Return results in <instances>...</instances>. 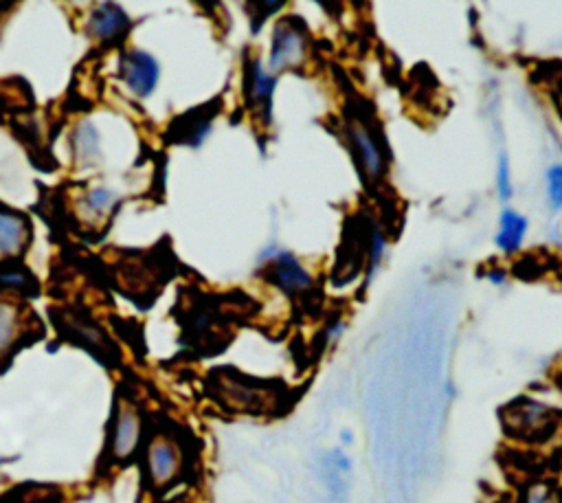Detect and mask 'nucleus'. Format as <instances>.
Masks as SVG:
<instances>
[{
	"instance_id": "1",
	"label": "nucleus",
	"mask_w": 562,
	"mask_h": 503,
	"mask_svg": "<svg viewBox=\"0 0 562 503\" xmlns=\"http://www.w3.org/2000/svg\"><path fill=\"white\" fill-rule=\"evenodd\" d=\"M206 393L215 404L237 415H281L288 406V391L281 382L252 378L233 367H217L206 373Z\"/></svg>"
},
{
	"instance_id": "2",
	"label": "nucleus",
	"mask_w": 562,
	"mask_h": 503,
	"mask_svg": "<svg viewBox=\"0 0 562 503\" xmlns=\"http://www.w3.org/2000/svg\"><path fill=\"white\" fill-rule=\"evenodd\" d=\"M173 275V259L169 246L154 250H134L112 264V281L116 288L138 305H151L162 286Z\"/></svg>"
},
{
	"instance_id": "3",
	"label": "nucleus",
	"mask_w": 562,
	"mask_h": 503,
	"mask_svg": "<svg viewBox=\"0 0 562 503\" xmlns=\"http://www.w3.org/2000/svg\"><path fill=\"white\" fill-rule=\"evenodd\" d=\"M50 321L59 336L86 351H90L105 367H114L121 358L110 334L94 321L90 312L77 305H50Z\"/></svg>"
},
{
	"instance_id": "4",
	"label": "nucleus",
	"mask_w": 562,
	"mask_h": 503,
	"mask_svg": "<svg viewBox=\"0 0 562 503\" xmlns=\"http://www.w3.org/2000/svg\"><path fill=\"white\" fill-rule=\"evenodd\" d=\"M501 420L505 433L522 444H547L562 431V411L533 398H516Z\"/></svg>"
},
{
	"instance_id": "5",
	"label": "nucleus",
	"mask_w": 562,
	"mask_h": 503,
	"mask_svg": "<svg viewBox=\"0 0 562 503\" xmlns=\"http://www.w3.org/2000/svg\"><path fill=\"white\" fill-rule=\"evenodd\" d=\"M345 138L349 145V152L356 160L358 174L369 187H375L384 180L389 169V158L384 152V145L375 132V127L369 123L364 114L351 112L345 121Z\"/></svg>"
},
{
	"instance_id": "6",
	"label": "nucleus",
	"mask_w": 562,
	"mask_h": 503,
	"mask_svg": "<svg viewBox=\"0 0 562 503\" xmlns=\"http://www.w3.org/2000/svg\"><path fill=\"white\" fill-rule=\"evenodd\" d=\"M143 411L138 402L127 395L119 393L112 411V422L105 441V457L110 463H127L140 448L143 441Z\"/></svg>"
},
{
	"instance_id": "7",
	"label": "nucleus",
	"mask_w": 562,
	"mask_h": 503,
	"mask_svg": "<svg viewBox=\"0 0 562 503\" xmlns=\"http://www.w3.org/2000/svg\"><path fill=\"white\" fill-rule=\"evenodd\" d=\"M310 55V31L299 15H285L277 20L270 40L268 72L274 77L285 70H299Z\"/></svg>"
},
{
	"instance_id": "8",
	"label": "nucleus",
	"mask_w": 562,
	"mask_h": 503,
	"mask_svg": "<svg viewBox=\"0 0 562 503\" xmlns=\"http://www.w3.org/2000/svg\"><path fill=\"white\" fill-rule=\"evenodd\" d=\"M145 472L154 490H167L184 472V450L169 433H156L145 446Z\"/></svg>"
},
{
	"instance_id": "9",
	"label": "nucleus",
	"mask_w": 562,
	"mask_h": 503,
	"mask_svg": "<svg viewBox=\"0 0 562 503\" xmlns=\"http://www.w3.org/2000/svg\"><path fill=\"white\" fill-rule=\"evenodd\" d=\"M274 83H277V77L261 66L257 55L246 62V70H244V99H246V108L250 112L252 123L261 132L268 130L270 121H272V92H274Z\"/></svg>"
},
{
	"instance_id": "10",
	"label": "nucleus",
	"mask_w": 562,
	"mask_h": 503,
	"mask_svg": "<svg viewBox=\"0 0 562 503\" xmlns=\"http://www.w3.org/2000/svg\"><path fill=\"white\" fill-rule=\"evenodd\" d=\"M263 277L292 299H310L314 290L312 275L288 250H281L263 261Z\"/></svg>"
},
{
	"instance_id": "11",
	"label": "nucleus",
	"mask_w": 562,
	"mask_h": 503,
	"mask_svg": "<svg viewBox=\"0 0 562 503\" xmlns=\"http://www.w3.org/2000/svg\"><path fill=\"white\" fill-rule=\"evenodd\" d=\"M220 108H222V99L217 97L209 103H202V105L191 108L189 112L176 116L171 121V125L167 127V143L198 147L206 138Z\"/></svg>"
},
{
	"instance_id": "12",
	"label": "nucleus",
	"mask_w": 562,
	"mask_h": 503,
	"mask_svg": "<svg viewBox=\"0 0 562 503\" xmlns=\"http://www.w3.org/2000/svg\"><path fill=\"white\" fill-rule=\"evenodd\" d=\"M130 31V18L114 2H99L88 13L86 33L101 46H119Z\"/></svg>"
},
{
	"instance_id": "13",
	"label": "nucleus",
	"mask_w": 562,
	"mask_h": 503,
	"mask_svg": "<svg viewBox=\"0 0 562 503\" xmlns=\"http://www.w3.org/2000/svg\"><path fill=\"white\" fill-rule=\"evenodd\" d=\"M119 77L136 97L145 99L156 90L160 68H158V62L149 53H145L140 48H132L121 57Z\"/></svg>"
},
{
	"instance_id": "14",
	"label": "nucleus",
	"mask_w": 562,
	"mask_h": 503,
	"mask_svg": "<svg viewBox=\"0 0 562 503\" xmlns=\"http://www.w3.org/2000/svg\"><path fill=\"white\" fill-rule=\"evenodd\" d=\"M29 321H35V316L18 297H0V358H7L24 343Z\"/></svg>"
},
{
	"instance_id": "15",
	"label": "nucleus",
	"mask_w": 562,
	"mask_h": 503,
	"mask_svg": "<svg viewBox=\"0 0 562 503\" xmlns=\"http://www.w3.org/2000/svg\"><path fill=\"white\" fill-rule=\"evenodd\" d=\"M33 226L26 213L0 202V261L20 259L31 244Z\"/></svg>"
},
{
	"instance_id": "16",
	"label": "nucleus",
	"mask_w": 562,
	"mask_h": 503,
	"mask_svg": "<svg viewBox=\"0 0 562 503\" xmlns=\"http://www.w3.org/2000/svg\"><path fill=\"white\" fill-rule=\"evenodd\" d=\"M351 457L342 448H331L318 457V479L331 503H345L349 496Z\"/></svg>"
},
{
	"instance_id": "17",
	"label": "nucleus",
	"mask_w": 562,
	"mask_h": 503,
	"mask_svg": "<svg viewBox=\"0 0 562 503\" xmlns=\"http://www.w3.org/2000/svg\"><path fill=\"white\" fill-rule=\"evenodd\" d=\"M70 147H72L75 160L81 167H90V165H97L101 160L99 132L90 121L77 123V127L70 134Z\"/></svg>"
},
{
	"instance_id": "18",
	"label": "nucleus",
	"mask_w": 562,
	"mask_h": 503,
	"mask_svg": "<svg viewBox=\"0 0 562 503\" xmlns=\"http://www.w3.org/2000/svg\"><path fill=\"white\" fill-rule=\"evenodd\" d=\"M527 217L520 215L514 209H505L498 220V233H496V246L503 253H516L527 235Z\"/></svg>"
},
{
	"instance_id": "19",
	"label": "nucleus",
	"mask_w": 562,
	"mask_h": 503,
	"mask_svg": "<svg viewBox=\"0 0 562 503\" xmlns=\"http://www.w3.org/2000/svg\"><path fill=\"white\" fill-rule=\"evenodd\" d=\"M22 259H7L0 261V290L4 292H22V294H37L35 277L20 264Z\"/></svg>"
},
{
	"instance_id": "20",
	"label": "nucleus",
	"mask_w": 562,
	"mask_h": 503,
	"mask_svg": "<svg viewBox=\"0 0 562 503\" xmlns=\"http://www.w3.org/2000/svg\"><path fill=\"white\" fill-rule=\"evenodd\" d=\"M116 202V195L112 193V189L105 187H92L81 195V213L83 217H88L90 222H99L103 220V215H108L112 211V204Z\"/></svg>"
},
{
	"instance_id": "21",
	"label": "nucleus",
	"mask_w": 562,
	"mask_h": 503,
	"mask_svg": "<svg viewBox=\"0 0 562 503\" xmlns=\"http://www.w3.org/2000/svg\"><path fill=\"white\" fill-rule=\"evenodd\" d=\"M520 503H562V492L551 483H533L525 490Z\"/></svg>"
},
{
	"instance_id": "22",
	"label": "nucleus",
	"mask_w": 562,
	"mask_h": 503,
	"mask_svg": "<svg viewBox=\"0 0 562 503\" xmlns=\"http://www.w3.org/2000/svg\"><path fill=\"white\" fill-rule=\"evenodd\" d=\"M544 182H547V200L551 204L553 211L562 209V163L551 165L544 174Z\"/></svg>"
},
{
	"instance_id": "23",
	"label": "nucleus",
	"mask_w": 562,
	"mask_h": 503,
	"mask_svg": "<svg viewBox=\"0 0 562 503\" xmlns=\"http://www.w3.org/2000/svg\"><path fill=\"white\" fill-rule=\"evenodd\" d=\"M496 187H498L501 200H509V198H512V167H509V158H507L505 154L498 156V165H496Z\"/></svg>"
},
{
	"instance_id": "24",
	"label": "nucleus",
	"mask_w": 562,
	"mask_h": 503,
	"mask_svg": "<svg viewBox=\"0 0 562 503\" xmlns=\"http://www.w3.org/2000/svg\"><path fill=\"white\" fill-rule=\"evenodd\" d=\"M503 272H490V281H494V283H503Z\"/></svg>"
},
{
	"instance_id": "25",
	"label": "nucleus",
	"mask_w": 562,
	"mask_h": 503,
	"mask_svg": "<svg viewBox=\"0 0 562 503\" xmlns=\"http://www.w3.org/2000/svg\"><path fill=\"white\" fill-rule=\"evenodd\" d=\"M342 441H345V444H349V441H353V435H351V433H347V431H345V433H342Z\"/></svg>"
},
{
	"instance_id": "26",
	"label": "nucleus",
	"mask_w": 562,
	"mask_h": 503,
	"mask_svg": "<svg viewBox=\"0 0 562 503\" xmlns=\"http://www.w3.org/2000/svg\"><path fill=\"white\" fill-rule=\"evenodd\" d=\"M558 387H560V389H562V371H560V373H558Z\"/></svg>"
}]
</instances>
